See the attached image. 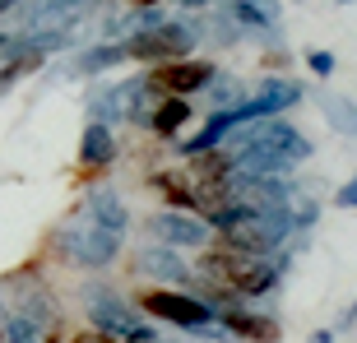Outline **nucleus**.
<instances>
[{
  "label": "nucleus",
  "mask_w": 357,
  "mask_h": 343,
  "mask_svg": "<svg viewBox=\"0 0 357 343\" xmlns=\"http://www.w3.org/2000/svg\"><path fill=\"white\" fill-rule=\"evenodd\" d=\"M112 158H116L112 125H102V121H89V125H84V139H79V167H84V172H98V167H107Z\"/></svg>",
  "instance_id": "14"
},
{
  "label": "nucleus",
  "mask_w": 357,
  "mask_h": 343,
  "mask_svg": "<svg viewBox=\"0 0 357 343\" xmlns=\"http://www.w3.org/2000/svg\"><path fill=\"white\" fill-rule=\"evenodd\" d=\"M311 343H334V330H316V334H311Z\"/></svg>",
  "instance_id": "26"
},
{
  "label": "nucleus",
  "mask_w": 357,
  "mask_h": 343,
  "mask_svg": "<svg viewBox=\"0 0 357 343\" xmlns=\"http://www.w3.org/2000/svg\"><path fill=\"white\" fill-rule=\"evenodd\" d=\"M149 232H153L162 246H204V241H209V227L199 223V218H190V213H181V209L153 213V218H149Z\"/></svg>",
  "instance_id": "10"
},
{
  "label": "nucleus",
  "mask_w": 357,
  "mask_h": 343,
  "mask_svg": "<svg viewBox=\"0 0 357 343\" xmlns=\"http://www.w3.org/2000/svg\"><path fill=\"white\" fill-rule=\"evenodd\" d=\"M5 5H10V0H0V10H5Z\"/></svg>",
  "instance_id": "29"
},
{
  "label": "nucleus",
  "mask_w": 357,
  "mask_h": 343,
  "mask_svg": "<svg viewBox=\"0 0 357 343\" xmlns=\"http://www.w3.org/2000/svg\"><path fill=\"white\" fill-rule=\"evenodd\" d=\"M70 343H116V339H107V334L93 330V334H79V339H70Z\"/></svg>",
  "instance_id": "25"
},
{
  "label": "nucleus",
  "mask_w": 357,
  "mask_h": 343,
  "mask_svg": "<svg viewBox=\"0 0 357 343\" xmlns=\"http://www.w3.org/2000/svg\"><path fill=\"white\" fill-rule=\"evenodd\" d=\"M334 204H339V209H357V172L339 185V190H334Z\"/></svg>",
  "instance_id": "24"
},
{
  "label": "nucleus",
  "mask_w": 357,
  "mask_h": 343,
  "mask_svg": "<svg viewBox=\"0 0 357 343\" xmlns=\"http://www.w3.org/2000/svg\"><path fill=\"white\" fill-rule=\"evenodd\" d=\"M139 306H144L149 316L167 320V325H181V330H195V325L213 320V311L199 297H185V292H172V288H149L139 297Z\"/></svg>",
  "instance_id": "7"
},
{
  "label": "nucleus",
  "mask_w": 357,
  "mask_h": 343,
  "mask_svg": "<svg viewBox=\"0 0 357 343\" xmlns=\"http://www.w3.org/2000/svg\"><path fill=\"white\" fill-rule=\"evenodd\" d=\"M153 185L167 195V204H172V209H195V190H190L185 181H176V176H153Z\"/></svg>",
  "instance_id": "20"
},
{
  "label": "nucleus",
  "mask_w": 357,
  "mask_h": 343,
  "mask_svg": "<svg viewBox=\"0 0 357 343\" xmlns=\"http://www.w3.org/2000/svg\"><path fill=\"white\" fill-rule=\"evenodd\" d=\"M185 52H195L190 24H153L126 42V61H181Z\"/></svg>",
  "instance_id": "5"
},
{
  "label": "nucleus",
  "mask_w": 357,
  "mask_h": 343,
  "mask_svg": "<svg viewBox=\"0 0 357 343\" xmlns=\"http://www.w3.org/2000/svg\"><path fill=\"white\" fill-rule=\"evenodd\" d=\"M84 306H89L93 330L107 334V339H116V343H158L153 325H144L139 311H135L126 297H116L112 288H102V283H89V288H84Z\"/></svg>",
  "instance_id": "3"
},
{
  "label": "nucleus",
  "mask_w": 357,
  "mask_h": 343,
  "mask_svg": "<svg viewBox=\"0 0 357 343\" xmlns=\"http://www.w3.org/2000/svg\"><path fill=\"white\" fill-rule=\"evenodd\" d=\"M181 5H209V0H181Z\"/></svg>",
  "instance_id": "27"
},
{
  "label": "nucleus",
  "mask_w": 357,
  "mask_h": 343,
  "mask_svg": "<svg viewBox=\"0 0 357 343\" xmlns=\"http://www.w3.org/2000/svg\"><path fill=\"white\" fill-rule=\"evenodd\" d=\"M204 274L218 278L223 288H232L237 297H265V292L278 288V274H283V264L265 260V255H246V251H209L204 255Z\"/></svg>",
  "instance_id": "2"
},
{
  "label": "nucleus",
  "mask_w": 357,
  "mask_h": 343,
  "mask_svg": "<svg viewBox=\"0 0 357 343\" xmlns=\"http://www.w3.org/2000/svg\"><path fill=\"white\" fill-rule=\"evenodd\" d=\"M209 84H213L209 93H213V102H218V107H237V84H232V79H218V75H213Z\"/></svg>",
  "instance_id": "22"
},
{
  "label": "nucleus",
  "mask_w": 357,
  "mask_h": 343,
  "mask_svg": "<svg viewBox=\"0 0 357 343\" xmlns=\"http://www.w3.org/2000/svg\"><path fill=\"white\" fill-rule=\"evenodd\" d=\"M297 98H302V84H297V79H265L255 93H246V98H241L237 112H241V121H265V116L288 112Z\"/></svg>",
  "instance_id": "9"
},
{
  "label": "nucleus",
  "mask_w": 357,
  "mask_h": 343,
  "mask_svg": "<svg viewBox=\"0 0 357 343\" xmlns=\"http://www.w3.org/2000/svg\"><path fill=\"white\" fill-rule=\"evenodd\" d=\"M135 274L144 278H158V283H190V269L185 260L176 255V246H144V251L135 255Z\"/></svg>",
  "instance_id": "11"
},
{
  "label": "nucleus",
  "mask_w": 357,
  "mask_h": 343,
  "mask_svg": "<svg viewBox=\"0 0 357 343\" xmlns=\"http://www.w3.org/2000/svg\"><path fill=\"white\" fill-rule=\"evenodd\" d=\"M227 135L237 139V148H274V153H288L292 162H306L316 153L302 130H292L288 121H278V116H265L260 125H251V130H227Z\"/></svg>",
  "instance_id": "6"
},
{
  "label": "nucleus",
  "mask_w": 357,
  "mask_h": 343,
  "mask_svg": "<svg viewBox=\"0 0 357 343\" xmlns=\"http://www.w3.org/2000/svg\"><path fill=\"white\" fill-rule=\"evenodd\" d=\"M84 218L107 227V232H121V237H126V227H130V213H126L116 190H93V195L84 199Z\"/></svg>",
  "instance_id": "13"
},
{
  "label": "nucleus",
  "mask_w": 357,
  "mask_h": 343,
  "mask_svg": "<svg viewBox=\"0 0 357 343\" xmlns=\"http://www.w3.org/2000/svg\"><path fill=\"white\" fill-rule=\"evenodd\" d=\"M126 61V47H116V42H107V47H93V52L75 56V75H102V70L121 66Z\"/></svg>",
  "instance_id": "19"
},
{
  "label": "nucleus",
  "mask_w": 357,
  "mask_h": 343,
  "mask_svg": "<svg viewBox=\"0 0 357 343\" xmlns=\"http://www.w3.org/2000/svg\"><path fill=\"white\" fill-rule=\"evenodd\" d=\"M320 112H325V121H330L339 135H348V139H357V102L353 98H344V93H330L320 89Z\"/></svg>",
  "instance_id": "16"
},
{
  "label": "nucleus",
  "mask_w": 357,
  "mask_h": 343,
  "mask_svg": "<svg viewBox=\"0 0 357 343\" xmlns=\"http://www.w3.org/2000/svg\"><path fill=\"white\" fill-rule=\"evenodd\" d=\"M209 223L223 232V246H232V251H246V255H269L278 241L292 232L288 218H278V213H260V209H246V204H237V199H232L223 213H213Z\"/></svg>",
  "instance_id": "1"
},
{
  "label": "nucleus",
  "mask_w": 357,
  "mask_h": 343,
  "mask_svg": "<svg viewBox=\"0 0 357 343\" xmlns=\"http://www.w3.org/2000/svg\"><path fill=\"white\" fill-rule=\"evenodd\" d=\"M209 79H213V66L209 61H172V66H162V70H153V79L144 84L149 93H167V98H185V93H199V89H209Z\"/></svg>",
  "instance_id": "8"
},
{
  "label": "nucleus",
  "mask_w": 357,
  "mask_h": 343,
  "mask_svg": "<svg viewBox=\"0 0 357 343\" xmlns=\"http://www.w3.org/2000/svg\"><path fill=\"white\" fill-rule=\"evenodd\" d=\"M185 121H190V102L172 93V98H162V107L153 112V116H149V130L162 135V139H172V135H181Z\"/></svg>",
  "instance_id": "17"
},
{
  "label": "nucleus",
  "mask_w": 357,
  "mask_h": 343,
  "mask_svg": "<svg viewBox=\"0 0 357 343\" xmlns=\"http://www.w3.org/2000/svg\"><path fill=\"white\" fill-rule=\"evenodd\" d=\"M223 330L232 334V339H246V343H278L283 339L274 316H255V311H241V306L223 311Z\"/></svg>",
  "instance_id": "12"
},
{
  "label": "nucleus",
  "mask_w": 357,
  "mask_h": 343,
  "mask_svg": "<svg viewBox=\"0 0 357 343\" xmlns=\"http://www.w3.org/2000/svg\"><path fill=\"white\" fill-rule=\"evenodd\" d=\"M195 172L204 176V181H223L227 172H232V158L218 153V148H213V153H195Z\"/></svg>",
  "instance_id": "21"
},
{
  "label": "nucleus",
  "mask_w": 357,
  "mask_h": 343,
  "mask_svg": "<svg viewBox=\"0 0 357 343\" xmlns=\"http://www.w3.org/2000/svg\"><path fill=\"white\" fill-rule=\"evenodd\" d=\"M306 66L316 70L320 79H330L334 75V52H306Z\"/></svg>",
  "instance_id": "23"
},
{
  "label": "nucleus",
  "mask_w": 357,
  "mask_h": 343,
  "mask_svg": "<svg viewBox=\"0 0 357 343\" xmlns=\"http://www.w3.org/2000/svg\"><path fill=\"white\" fill-rule=\"evenodd\" d=\"M0 56H5V66H0V93L10 89V84L28 79V75L42 66V52H28V47H5Z\"/></svg>",
  "instance_id": "18"
},
{
  "label": "nucleus",
  "mask_w": 357,
  "mask_h": 343,
  "mask_svg": "<svg viewBox=\"0 0 357 343\" xmlns=\"http://www.w3.org/2000/svg\"><path fill=\"white\" fill-rule=\"evenodd\" d=\"M227 14L237 19V28H251V33H274L278 28V5L274 0H237Z\"/></svg>",
  "instance_id": "15"
},
{
  "label": "nucleus",
  "mask_w": 357,
  "mask_h": 343,
  "mask_svg": "<svg viewBox=\"0 0 357 343\" xmlns=\"http://www.w3.org/2000/svg\"><path fill=\"white\" fill-rule=\"evenodd\" d=\"M135 5H158V0H135Z\"/></svg>",
  "instance_id": "28"
},
{
  "label": "nucleus",
  "mask_w": 357,
  "mask_h": 343,
  "mask_svg": "<svg viewBox=\"0 0 357 343\" xmlns=\"http://www.w3.org/2000/svg\"><path fill=\"white\" fill-rule=\"evenodd\" d=\"M61 255L75 264H84V269H107V264L121 255V232H107V227L98 223H75L61 232Z\"/></svg>",
  "instance_id": "4"
}]
</instances>
